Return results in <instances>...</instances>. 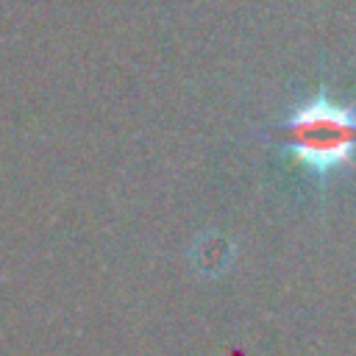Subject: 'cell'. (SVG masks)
<instances>
[{"instance_id": "cell-1", "label": "cell", "mask_w": 356, "mask_h": 356, "mask_svg": "<svg viewBox=\"0 0 356 356\" xmlns=\"http://www.w3.org/2000/svg\"><path fill=\"white\" fill-rule=\"evenodd\" d=\"M281 139L309 172L325 178L356 153V108L320 92L289 111L281 125Z\"/></svg>"}]
</instances>
